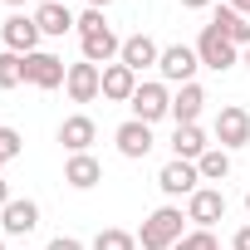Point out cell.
<instances>
[{
	"mask_svg": "<svg viewBox=\"0 0 250 250\" xmlns=\"http://www.w3.org/2000/svg\"><path fill=\"white\" fill-rule=\"evenodd\" d=\"M133 93H138V74H133L128 64H108V69H103V98L133 103Z\"/></svg>",
	"mask_w": 250,
	"mask_h": 250,
	"instance_id": "cell-16",
	"label": "cell"
},
{
	"mask_svg": "<svg viewBox=\"0 0 250 250\" xmlns=\"http://www.w3.org/2000/svg\"><path fill=\"white\" fill-rule=\"evenodd\" d=\"M64 182H69L74 191H88V187H98V182H103V167H98V157H93V152H74V157L64 162Z\"/></svg>",
	"mask_w": 250,
	"mask_h": 250,
	"instance_id": "cell-15",
	"label": "cell"
},
{
	"mask_svg": "<svg viewBox=\"0 0 250 250\" xmlns=\"http://www.w3.org/2000/svg\"><path fill=\"white\" fill-rule=\"evenodd\" d=\"M0 40H5V49L10 54H35L40 49V25H35V15H25V10H15L5 25H0Z\"/></svg>",
	"mask_w": 250,
	"mask_h": 250,
	"instance_id": "cell-7",
	"label": "cell"
},
{
	"mask_svg": "<svg viewBox=\"0 0 250 250\" xmlns=\"http://www.w3.org/2000/svg\"><path fill=\"white\" fill-rule=\"evenodd\" d=\"M88 250H138V235H133V230L108 226V230H98V235H93V245H88Z\"/></svg>",
	"mask_w": 250,
	"mask_h": 250,
	"instance_id": "cell-23",
	"label": "cell"
},
{
	"mask_svg": "<svg viewBox=\"0 0 250 250\" xmlns=\"http://www.w3.org/2000/svg\"><path fill=\"white\" fill-rule=\"evenodd\" d=\"M5 5H15V10H20V5H30V0H5Z\"/></svg>",
	"mask_w": 250,
	"mask_h": 250,
	"instance_id": "cell-34",
	"label": "cell"
},
{
	"mask_svg": "<svg viewBox=\"0 0 250 250\" xmlns=\"http://www.w3.org/2000/svg\"><path fill=\"white\" fill-rule=\"evenodd\" d=\"M157 187H162L167 196H191V191L201 187V172H196V162H182V157H172V162L157 172Z\"/></svg>",
	"mask_w": 250,
	"mask_h": 250,
	"instance_id": "cell-11",
	"label": "cell"
},
{
	"mask_svg": "<svg viewBox=\"0 0 250 250\" xmlns=\"http://www.w3.org/2000/svg\"><path fill=\"white\" fill-rule=\"evenodd\" d=\"M64 88H69V98H74V103H93V98L103 93V69H98V64H88V59H79V64H69Z\"/></svg>",
	"mask_w": 250,
	"mask_h": 250,
	"instance_id": "cell-9",
	"label": "cell"
},
{
	"mask_svg": "<svg viewBox=\"0 0 250 250\" xmlns=\"http://www.w3.org/2000/svg\"><path fill=\"white\" fill-rule=\"evenodd\" d=\"M226 5H230V10H240V15L250 20V0H226Z\"/></svg>",
	"mask_w": 250,
	"mask_h": 250,
	"instance_id": "cell-30",
	"label": "cell"
},
{
	"mask_svg": "<svg viewBox=\"0 0 250 250\" xmlns=\"http://www.w3.org/2000/svg\"><path fill=\"white\" fill-rule=\"evenodd\" d=\"M211 133H216V143H221L226 152H230V147H245V143H250V113H245L240 103H226V108L216 113V128H211Z\"/></svg>",
	"mask_w": 250,
	"mask_h": 250,
	"instance_id": "cell-6",
	"label": "cell"
},
{
	"mask_svg": "<svg viewBox=\"0 0 250 250\" xmlns=\"http://www.w3.org/2000/svg\"><path fill=\"white\" fill-rule=\"evenodd\" d=\"M167 113H172L167 83H138V93H133V118H138V123H157V118H167Z\"/></svg>",
	"mask_w": 250,
	"mask_h": 250,
	"instance_id": "cell-10",
	"label": "cell"
},
{
	"mask_svg": "<svg viewBox=\"0 0 250 250\" xmlns=\"http://www.w3.org/2000/svg\"><path fill=\"white\" fill-rule=\"evenodd\" d=\"M196 172H201V182H226L230 177V152L226 147H206L201 162H196Z\"/></svg>",
	"mask_w": 250,
	"mask_h": 250,
	"instance_id": "cell-22",
	"label": "cell"
},
{
	"mask_svg": "<svg viewBox=\"0 0 250 250\" xmlns=\"http://www.w3.org/2000/svg\"><path fill=\"white\" fill-rule=\"evenodd\" d=\"M113 143H118V152L128 157V162H143V157L152 152V123H138V118H128V123H118V133H113Z\"/></svg>",
	"mask_w": 250,
	"mask_h": 250,
	"instance_id": "cell-8",
	"label": "cell"
},
{
	"mask_svg": "<svg viewBox=\"0 0 250 250\" xmlns=\"http://www.w3.org/2000/svg\"><path fill=\"white\" fill-rule=\"evenodd\" d=\"M74 30H79V40H88V35H103V30H108V20H103V10H83Z\"/></svg>",
	"mask_w": 250,
	"mask_h": 250,
	"instance_id": "cell-26",
	"label": "cell"
},
{
	"mask_svg": "<svg viewBox=\"0 0 250 250\" xmlns=\"http://www.w3.org/2000/svg\"><path fill=\"white\" fill-rule=\"evenodd\" d=\"M230 250H250V226H240V230L230 235Z\"/></svg>",
	"mask_w": 250,
	"mask_h": 250,
	"instance_id": "cell-29",
	"label": "cell"
},
{
	"mask_svg": "<svg viewBox=\"0 0 250 250\" xmlns=\"http://www.w3.org/2000/svg\"><path fill=\"white\" fill-rule=\"evenodd\" d=\"M187 221H196V230H211L216 221H226V196L221 187H196L187 196Z\"/></svg>",
	"mask_w": 250,
	"mask_h": 250,
	"instance_id": "cell-5",
	"label": "cell"
},
{
	"mask_svg": "<svg viewBox=\"0 0 250 250\" xmlns=\"http://www.w3.org/2000/svg\"><path fill=\"white\" fill-rule=\"evenodd\" d=\"M64 79H69V69H64V59L59 54H44V49H35V54H25V83L30 88H64Z\"/></svg>",
	"mask_w": 250,
	"mask_h": 250,
	"instance_id": "cell-3",
	"label": "cell"
},
{
	"mask_svg": "<svg viewBox=\"0 0 250 250\" xmlns=\"http://www.w3.org/2000/svg\"><path fill=\"white\" fill-rule=\"evenodd\" d=\"M0 250H5V245H0Z\"/></svg>",
	"mask_w": 250,
	"mask_h": 250,
	"instance_id": "cell-39",
	"label": "cell"
},
{
	"mask_svg": "<svg viewBox=\"0 0 250 250\" xmlns=\"http://www.w3.org/2000/svg\"><path fill=\"white\" fill-rule=\"evenodd\" d=\"M10 201H15V196H10V187H5V182H0V211H5Z\"/></svg>",
	"mask_w": 250,
	"mask_h": 250,
	"instance_id": "cell-31",
	"label": "cell"
},
{
	"mask_svg": "<svg viewBox=\"0 0 250 250\" xmlns=\"http://www.w3.org/2000/svg\"><path fill=\"white\" fill-rule=\"evenodd\" d=\"M182 5H187V10H206V5H211V0H182Z\"/></svg>",
	"mask_w": 250,
	"mask_h": 250,
	"instance_id": "cell-32",
	"label": "cell"
},
{
	"mask_svg": "<svg viewBox=\"0 0 250 250\" xmlns=\"http://www.w3.org/2000/svg\"><path fill=\"white\" fill-rule=\"evenodd\" d=\"M54 5H69V0H54Z\"/></svg>",
	"mask_w": 250,
	"mask_h": 250,
	"instance_id": "cell-37",
	"label": "cell"
},
{
	"mask_svg": "<svg viewBox=\"0 0 250 250\" xmlns=\"http://www.w3.org/2000/svg\"><path fill=\"white\" fill-rule=\"evenodd\" d=\"M245 211H250V191H245Z\"/></svg>",
	"mask_w": 250,
	"mask_h": 250,
	"instance_id": "cell-36",
	"label": "cell"
},
{
	"mask_svg": "<svg viewBox=\"0 0 250 250\" xmlns=\"http://www.w3.org/2000/svg\"><path fill=\"white\" fill-rule=\"evenodd\" d=\"M196 59H201V69H216V74H226L235 59H240V49L216 30V25H206L201 30V40H196Z\"/></svg>",
	"mask_w": 250,
	"mask_h": 250,
	"instance_id": "cell-2",
	"label": "cell"
},
{
	"mask_svg": "<svg viewBox=\"0 0 250 250\" xmlns=\"http://www.w3.org/2000/svg\"><path fill=\"white\" fill-rule=\"evenodd\" d=\"M172 250H221V245H216V235H211V230H187Z\"/></svg>",
	"mask_w": 250,
	"mask_h": 250,
	"instance_id": "cell-25",
	"label": "cell"
},
{
	"mask_svg": "<svg viewBox=\"0 0 250 250\" xmlns=\"http://www.w3.org/2000/svg\"><path fill=\"white\" fill-rule=\"evenodd\" d=\"M20 147H25V138H20L15 128H0V157L10 162V157H20Z\"/></svg>",
	"mask_w": 250,
	"mask_h": 250,
	"instance_id": "cell-27",
	"label": "cell"
},
{
	"mask_svg": "<svg viewBox=\"0 0 250 250\" xmlns=\"http://www.w3.org/2000/svg\"><path fill=\"white\" fill-rule=\"evenodd\" d=\"M206 108V88L201 83H182L177 98H172V118H177V128H187V123H196Z\"/></svg>",
	"mask_w": 250,
	"mask_h": 250,
	"instance_id": "cell-18",
	"label": "cell"
},
{
	"mask_svg": "<svg viewBox=\"0 0 250 250\" xmlns=\"http://www.w3.org/2000/svg\"><path fill=\"white\" fill-rule=\"evenodd\" d=\"M103 5H113V0H88V10H103Z\"/></svg>",
	"mask_w": 250,
	"mask_h": 250,
	"instance_id": "cell-33",
	"label": "cell"
},
{
	"mask_svg": "<svg viewBox=\"0 0 250 250\" xmlns=\"http://www.w3.org/2000/svg\"><path fill=\"white\" fill-rule=\"evenodd\" d=\"M211 25H216V30H221V35H226V40H230L235 49H250V20H245L240 10H230V5H221V10L211 15Z\"/></svg>",
	"mask_w": 250,
	"mask_h": 250,
	"instance_id": "cell-19",
	"label": "cell"
},
{
	"mask_svg": "<svg viewBox=\"0 0 250 250\" xmlns=\"http://www.w3.org/2000/svg\"><path fill=\"white\" fill-rule=\"evenodd\" d=\"M157 59H162V49H157V40H147V35H128V40H123V54H118V64H128L133 74L152 69Z\"/></svg>",
	"mask_w": 250,
	"mask_h": 250,
	"instance_id": "cell-13",
	"label": "cell"
},
{
	"mask_svg": "<svg viewBox=\"0 0 250 250\" xmlns=\"http://www.w3.org/2000/svg\"><path fill=\"white\" fill-rule=\"evenodd\" d=\"M211 143H206V133L196 128V123H187V128H177L172 133V152L182 157V162H201V152H206Z\"/></svg>",
	"mask_w": 250,
	"mask_h": 250,
	"instance_id": "cell-21",
	"label": "cell"
},
{
	"mask_svg": "<svg viewBox=\"0 0 250 250\" xmlns=\"http://www.w3.org/2000/svg\"><path fill=\"white\" fill-rule=\"evenodd\" d=\"M0 167H5V157H0Z\"/></svg>",
	"mask_w": 250,
	"mask_h": 250,
	"instance_id": "cell-38",
	"label": "cell"
},
{
	"mask_svg": "<svg viewBox=\"0 0 250 250\" xmlns=\"http://www.w3.org/2000/svg\"><path fill=\"white\" fill-rule=\"evenodd\" d=\"M245 69H250V49H245Z\"/></svg>",
	"mask_w": 250,
	"mask_h": 250,
	"instance_id": "cell-35",
	"label": "cell"
},
{
	"mask_svg": "<svg viewBox=\"0 0 250 250\" xmlns=\"http://www.w3.org/2000/svg\"><path fill=\"white\" fill-rule=\"evenodd\" d=\"M118 54H123V40H118L113 30H103V35H88V40H83V59H88V64H98V69H108Z\"/></svg>",
	"mask_w": 250,
	"mask_h": 250,
	"instance_id": "cell-20",
	"label": "cell"
},
{
	"mask_svg": "<svg viewBox=\"0 0 250 250\" xmlns=\"http://www.w3.org/2000/svg\"><path fill=\"white\" fill-rule=\"evenodd\" d=\"M182 221H187V216H182V206H157V211L143 221L138 245H143V250H172V245L187 235V230H182Z\"/></svg>",
	"mask_w": 250,
	"mask_h": 250,
	"instance_id": "cell-1",
	"label": "cell"
},
{
	"mask_svg": "<svg viewBox=\"0 0 250 250\" xmlns=\"http://www.w3.org/2000/svg\"><path fill=\"white\" fill-rule=\"evenodd\" d=\"M25 83V54H0V88H20Z\"/></svg>",
	"mask_w": 250,
	"mask_h": 250,
	"instance_id": "cell-24",
	"label": "cell"
},
{
	"mask_svg": "<svg viewBox=\"0 0 250 250\" xmlns=\"http://www.w3.org/2000/svg\"><path fill=\"white\" fill-rule=\"evenodd\" d=\"M157 69H162L167 83H196V69H201L196 44H167L162 59H157Z\"/></svg>",
	"mask_w": 250,
	"mask_h": 250,
	"instance_id": "cell-4",
	"label": "cell"
},
{
	"mask_svg": "<svg viewBox=\"0 0 250 250\" xmlns=\"http://www.w3.org/2000/svg\"><path fill=\"white\" fill-rule=\"evenodd\" d=\"M35 25H40V35H49V40H64V35L79 25V15H74L69 5H54V0H44V5L35 10Z\"/></svg>",
	"mask_w": 250,
	"mask_h": 250,
	"instance_id": "cell-14",
	"label": "cell"
},
{
	"mask_svg": "<svg viewBox=\"0 0 250 250\" xmlns=\"http://www.w3.org/2000/svg\"><path fill=\"white\" fill-rule=\"evenodd\" d=\"M44 250H88V245H83V240H74V235H54Z\"/></svg>",
	"mask_w": 250,
	"mask_h": 250,
	"instance_id": "cell-28",
	"label": "cell"
},
{
	"mask_svg": "<svg viewBox=\"0 0 250 250\" xmlns=\"http://www.w3.org/2000/svg\"><path fill=\"white\" fill-rule=\"evenodd\" d=\"M93 138H98V123H93L88 113H74V118H64V123H59V143L69 147V157H74V152H88V147H93Z\"/></svg>",
	"mask_w": 250,
	"mask_h": 250,
	"instance_id": "cell-12",
	"label": "cell"
},
{
	"mask_svg": "<svg viewBox=\"0 0 250 250\" xmlns=\"http://www.w3.org/2000/svg\"><path fill=\"white\" fill-rule=\"evenodd\" d=\"M0 226H5V235H30L35 226H40V206L35 201H10L5 211H0Z\"/></svg>",
	"mask_w": 250,
	"mask_h": 250,
	"instance_id": "cell-17",
	"label": "cell"
}]
</instances>
